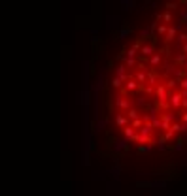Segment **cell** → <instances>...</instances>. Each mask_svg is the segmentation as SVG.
<instances>
[{
	"instance_id": "6da1fadb",
	"label": "cell",
	"mask_w": 187,
	"mask_h": 196,
	"mask_svg": "<svg viewBox=\"0 0 187 196\" xmlns=\"http://www.w3.org/2000/svg\"><path fill=\"white\" fill-rule=\"evenodd\" d=\"M100 115L119 147L165 151L187 138V0L153 8L104 68Z\"/></svg>"
}]
</instances>
